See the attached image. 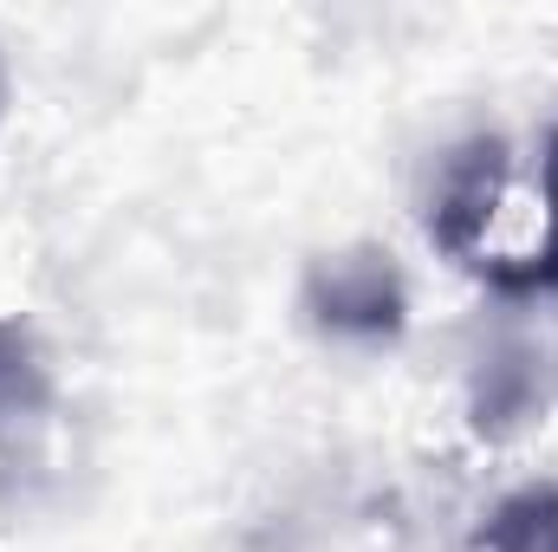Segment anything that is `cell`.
<instances>
[{"label":"cell","mask_w":558,"mask_h":552,"mask_svg":"<svg viewBox=\"0 0 558 552\" xmlns=\"http://www.w3.org/2000/svg\"><path fill=\"white\" fill-rule=\"evenodd\" d=\"M331 319L344 325H390L397 319V286L384 267H331Z\"/></svg>","instance_id":"cell-1"},{"label":"cell","mask_w":558,"mask_h":552,"mask_svg":"<svg viewBox=\"0 0 558 552\" xmlns=\"http://www.w3.org/2000/svg\"><path fill=\"white\" fill-rule=\"evenodd\" d=\"M553 189H558V163H553Z\"/></svg>","instance_id":"cell-2"}]
</instances>
